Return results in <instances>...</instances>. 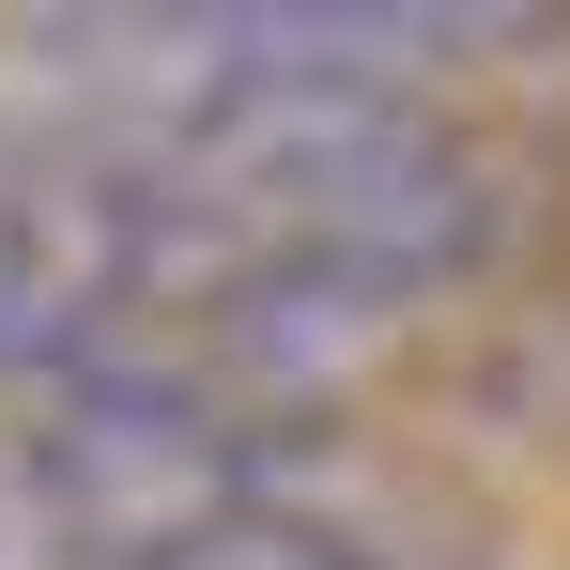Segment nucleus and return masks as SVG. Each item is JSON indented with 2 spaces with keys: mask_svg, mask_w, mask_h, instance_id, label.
<instances>
[{
  "mask_svg": "<svg viewBox=\"0 0 570 570\" xmlns=\"http://www.w3.org/2000/svg\"><path fill=\"white\" fill-rule=\"evenodd\" d=\"M0 524H16V509H0Z\"/></svg>",
  "mask_w": 570,
  "mask_h": 570,
  "instance_id": "1",
  "label": "nucleus"
}]
</instances>
